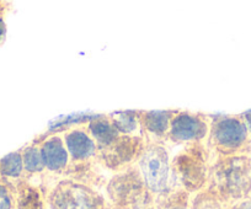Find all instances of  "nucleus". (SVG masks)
<instances>
[{"label":"nucleus","mask_w":251,"mask_h":209,"mask_svg":"<svg viewBox=\"0 0 251 209\" xmlns=\"http://www.w3.org/2000/svg\"><path fill=\"white\" fill-rule=\"evenodd\" d=\"M108 116L120 136H142L139 111H121Z\"/></svg>","instance_id":"obj_12"},{"label":"nucleus","mask_w":251,"mask_h":209,"mask_svg":"<svg viewBox=\"0 0 251 209\" xmlns=\"http://www.w3.org/2000/svg\"><path fill=\"white\" fill-rule=\"evenodd\" d=\"M144 146L143 136H120L110 146L99 149L96 162L106 169L120 172L137 164Z\"/></svg>","instance_id":"obj_5"},{"label":"nucleus","mask_w":251,"mask_h":209,"mask_svg":"<svg viewBox=\"0 0 251 209\" xmlns=\"http://www.w3.org/2000/svg\"><path fill=\"white\" fill-rule=\"evenodd\" d=\"M13 193L6 185L0 184V209H13Z\"/></svg>","instance_id":"obj_16"},{"label":"nucleus","mask_w":251,"mask_h":209,"mask_svg":"<svg viewBox=\"0 0 251 209\" xmlns=\"http://www.w3.org/2000/svg\"><path fill=\"white\" fill-rule=\"evenodd\" d=\"M85 127L99 149L107 148L120 137V133L111 121L110 116L93 117L85 124Z\"/></svg>","instance_id":"obj_11"},{"label":"nucleus","mask_w":251,"mask_h":209,"mask_svg":"<svg viewBox=\"0 0 251 209\" xmlns=\"http://www.w3.org/2000/svg\"><path fill=\"white\" fill-rule=\"evenodd\" d=\"M239 209H251V202H245L239 207Z\"/></svg>","instance_id":"obj_18"},{"label":"nucleus","mask_w":251,"mask_h":209,"mask_svg":"<svg viewBox=\"0 0 251 209\" xmlns=\"http://www.w3.org/2000/svg\"><path fill=\"white\" fill-rule=\"evenodd\" d=\"M244 121H245L246 126H248L249 133H251V112L250 114H246L245 116H244Z\"/></svg>","instance_id":"obj_17"},{"label":"nucleus","mask_w":251,"mask_h":209,"mask_svg":"<svg viewBox=\"0 0 251 209\" xmlns=\"http://www.w3.org/2000/svg\"><path fill=\"white\" fill-rule=\"evenodd\" d=\"M249 129L245 121L239 117L217 116L212 117L207 148L218 156L235 155L246 144Z\"/></svg>","instance_id":"obj_4"},{"label":"nucleus","mask_w":251,"mask_h":209,"mask_svg":"<svg viewBox=\"0 0 251 209\" xmlns=\"http://www.w3.org/2000/svg\"><path fill=\"white\" fill-rule=\"evenodd\" d=\"M211 150L203 143L185 145L182 151L173 158L174 176L180 180L187 189H200L209 181V172L213 160Z\"/></svg>","instance_id":"obj_1"},{"label":"nucleus","mask_w":251,"mask_h":209,"mask_svg":"<svg viewBox=\"0 0 251 209\" xmlns=\"http://www.w3.org/2000/svg\"><path fill=\"white\" fill-rule=\"evenodd\" d=\"M173 209H185V208H182V207H175V208H173Z\"/></svg>","instance_id":"obj_19"},{"label":"nucleus","mask_w":251,"mask_h":209,"mask_svg":"<svg viewBox=\"0 0 251 209\" xmlns=\"http://www.w3.org/2000/svg\"><path fill=\"white\" fill-rule=\"evenodd\" d=\"M209 179L231 196H240L250 188L251 162L245 155L217 156L213 160Z\"/></svg>","instance_id":"obj_3"},{"label":"nucleus","mask_w":251,"mask_h":209,"mask_svg":"<svg viewBox=\"0 0 251 209\" xmlns=\"http://www.w3.org/2000/svg\"><path fill=\"white\" fill-rule=\"evenodd\" d=\"M63 140L71 156V165L88 164L96 162L99 148L85 124H76L63 134Z\"/></svg>","instance_id":"obj_7"},{"label":"nucleus","mask_w":251,"mask_h":209,"mask_svg":"<svg viewBox=\"0 0 251 209\" xmlns=\"http://www.w3.org/2000/svg\"><path fill=\"white\" fill-rule=\"evenodd\" d=\"M40 199H38V192L33 188H27V192L21 199L20 209H38Z\"/></svg>","instance_id":"obj_15"},{"label":"nucleus","mask_w":251,"mask_h":209,"mask_svg":"<svg viewBox=\"0 0 251 209\" xmlns=\"http://www.w3.org/2000/svg\"><path fill=\"white\" fill-rule=\"evenodd\" d=\"M177 111H139L142 136L147 141H161L166 139L171 119Z\"/></svg>","instance_id":"obj_10"},{"label":"nucleus","mask_w":251,"mask_h":209,"mask_svg":"<svg viewBox=\"0 0 251 209\" xmlns=\"http://www.w3.org/2000/svg\"><path fill=\"white\" fill-rule=\"evenodd\" d=\"M53 199L55 209H90L93 192L81 184L63 181L55 188Z\"/></svg>","instance_id":"obj_9"},{"label":"nucleus","mask_w":251,"mask_h":209,"mask_svg":"<svg viewBox=\"0 0 251 209\" xmlns=\"http://www.w3.org/2000/svg\"><path fill=\"white\" fill-rule=\"evenodd\" d=\"M169 149L163 141H147L141 158L137 162L147 189L153 193H164L171 182L173 166Z\"/></svg>","instance_id":"obj_2"},{"label":"nucleus","mask_w":251,"mask_h":209,"mask_svg":"<svg viewBox=\"0 0 251 209\" xmlns=\"http://www.w3.org/2000/svg\"><path fill=\"white\" fill-rule=\"evenodd\" d=\"M25 171L23 163V155L21 151L8 154L0 160V175L4 179L16 180L23 176V172Z\"/></svg>","instance_id":"obj_13"},{"label":"nucleus","mask_w":251,"mask_h":209,"mask_svg":"<svg viewBox=\"0 0 251 209\" xmlns=\"http://www.w3.org/2000/svg\"><path fill=\"white\" fill-rule=\"evenodd\" d=\"M212 117L187 111H177L171 119L170 129L165 140L174 144L203 143L207 140Z\"/></svg>","instance_id":"obj_6"},{"label":"nucleus","mask_w":251,"mask_h":209,"mask_svg":"<svg viewBox=\"0 0 251 209\" xmlns=\"http://www.w3.org/2000/svg\"><path fill=\"white\" fill-rule=\"evenodd\" d=\"M23 155L24 169L31 175L42 174L45 171V165L40 151V144H30L21 150Z\"/></svg>","instance_id":"obj_14"},{"label":"nucleus","mask_w":251,"mask_h":209,"mask_svg":"<svg viewBox=\"0 0 251 209\" xmlns=\"http://www.w3.org/2000/svg\"><path fill=\"white\" fill-rule=\"evenodd\" d=\"M45 169L52 174H67L71 166V156L60 134H50L40 144Z\"/></svg>","instance_id":"obj_8"}]
</instances>
